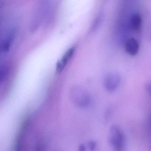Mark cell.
Segmentation results:
<instances>
[{
	"label": "cell",
	"instance_id": "cell-2",
	"mask_svg": "<svg viewBox=\"0 0 151 151\" xmlns=\"http://www.w3.org/2000/svg\"><path fill=\"white\" fill-rule=\"evenodd\" d=\"M109 139L114 151H123L125 137L120 127L116 125H112L109 129Z\"/></svg>",
	"mask_w": 151,
	"mask_h": 151
},
{
	"label": "cell",
	"instance_id": "cell-1",
	"mask_svg": "<svg viewBox=\"0 0 151 151\" xmlns=\"http://www.w3.org/2000/svg\"><path fill=\"white\" fill-rule=\"evenodd\" d=\"M70 97L73 104L79 108L88 107L91 103V96L89 93L79 86H74L70 89Z\"/></svg>",
	"mask_w": 151,
	"mask_h": 151
},
{
	"label": "cell",
	"instance_id": "cell-5",
	"mask_svg": "<svg viewBox=\"0 0 151 151\" xmlns=\"http://www.w3.org/2000/svg\"><path fill=\"white\" fill-rule=\"evenodd\" d=\"M16 31L14 29L9 30L6 34L3 40H1V52L3 53L7 52L10 50L15 39Z\"/></svg>",
	"mask_w": 151,
	"mask_h": 151
},
{
	"label": "cell",
	"instance_id": "cell-10",
	"mask_svg": "<svg viewBox=\"0 0 151 151\" xmlns=\"http://www.w3.org/2000/svg\"><path fill=\"white\" fill-rule=\"evenodd\" d=\"M88 147L90 151H93L96 147V144L93 141H90L88 143Z\"/></svg>",
	"mask_w": 151,
	"mask_h": 151
},
{
	"label": "cell",
	"instance_id": "cell-11",
	"mask_svg": "<svg viewBox=\"0 0 151 151\" xmlns=\"http://www.w3.org/2000/svg\"><path fill=\"white\" fill-rule=\"evenodd\" d=\"M78 151H86L85 146L83 145H81L78 147Z\"/></svg>",
	"mask_w": 151,
	"mask_h": 151
},
{
	"label": "cell",
	"instance_id": "cell-12",
	"mask_svg": "<svg viewBox=\"0 0 151 151\" xmlns=\"http://www.w3.org/2000/svg\"><path fill=\"white\" fill-rule=\"evenodd\" d=\"M1 53H2L1 52V40L0 39V54Z\"/></svg>",
	"mask_w": 151,
	"mask_h": 151
},
{
	"label": "cell",
	"instance_id": "cell-7",
	"mask_svg": "<svg viewBox=\"0 0 151 151\" xmlns=\"http://www.w3.org/2000/svg\"><path fill=\"white\" fill-rule=\"evenodd\" d=\"M142 22V18L139 14H134L130 19V25L132 29L139 31L141 29Z\"/></svg>",
	"mask_w": 151,
	"mask_h": 151
},
{
	"label": "cell",
	"instance_id": "cell-8",
	"mask_svg": "<svg viewBox=\"0 0 151 151\" xmlns=\"http://www.w3.org/2000/svg\"><path fill=\"white\" fill-rule=\"evenodd\" d=\"M9 72V67L7 64L0 66V84L3 83Z\"/></svg>",
	"mask_w": 151,
	"mask_h": 151
},
{
	"label": "cell",
	"instance_id": "cell-9",
	"mask_svg": "<svg viewBox=\"0 0 151 151\" xmlns=\"http://www.w3.org/2000/svg\"><path fill=\"white\" fill-rule=\"evenodd\" d=\"M101 17L100 16L98 17L95 19V21H94V23H93V24L92 25V29H95V28H97L98 25H99V24H100V23L101 21Z\"/></svg>",
	"mask_w": 151,
	"mask_h": 151
},
{
	"label": "cell",
	"instance_id": "cell-4",
	"mask_svg": "<svg viewBox=\"0 0 151 151\" xmlns=\"http://www.w3.org/2000/svg\"><path fill=\"white\" fill-rule=\"evenodd\" d=\"M75 47H72L69 48L63 55L62 58L58 61L56 64V72L57 74H60L62 72L63 70L65 68L67 64L69 62L70 59L72 57L74 53H75Z\"/></svg>",
	"mask_w": 151,
	"mask_h": 151
},
{
	"label": "cell",
	"instance_id": "cell-6",
	"mask_svg": "<svg viewBox=\"0 0 151 151\" xmlns=\"http://www.w3.org/2000/svg\"><path fill=\"white\" fill-rule=\"evenodd\" d=\"M139 45L136 39L132 38L127 40L125 45V50L127 54L130 55H135L138 52Z\"/></svg>",
	"mask_w": 151,
	"mask_h": 151
},
{
	"label": "cell",
	"instance_id": "cell-3",
	"mask_svg": "<svg viewBox=\"0 0 151 151\" xmlns=\"http://www.w3.org/2000/svg\"><path fill=\"white\" fill-rule=\"evenodd\" d=\"M121 83V77L116 72L109 73L105 77L104 80V86L107 91L113 92L115 91Z\"/></svg>",
	"mask_w": 151,
	"mask_h": 151
}]
</instances>
